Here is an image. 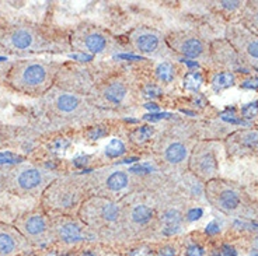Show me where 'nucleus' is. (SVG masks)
<instances>
[{
  "label": "nucleus",
  "mask_w": 258,
  "mask_h": 256,
  "mask_svg": "<svg viewBox=\"0 0 258 256\" xmlns=\"http://www.w3.org/2000/svg\"><path fill=\"white\" fill-rule=\"evenodd\" d=\"M152 171V166L146 165V164H142V165H136L134 168H131V173H138V174H145V173H150Z\"/></svg>",
  "instance_id": "obj_32"
},
{
  "label": "nucleus",
  "mask_w": 258,
  "mask_h": 256,
  "mask_svg": "<svg viewBox=\"0 0 258 256\" xmlns=\"http://www.w3.org/2000/svg\"><path fill=\"white\" fill-rule=\"evenodd\" d=\"M202 214V210L201 209H195V210H191L189 213H188V217H189V220H197V218H200V216Z\"/></svg>",
  "instance_id": "obj_35"
},
{
  "label": "nucleus",
  "mask_w": 258,
  "mask_h": 256,
  "mask_svg": "<svg viewBox=\"0 0 258 256\" xmlns=\"http://www.w3.org/2000/svg\"><path fill=\"white\" fill-rule=\"evenodd\" d=\"M31 250L34 246L14 225L0 223V256H19Z\"/></svg>",
  "instance_id": "obj_7"
},
{
  "label": "nucleus",
  "mask_w": 258,
  "mask_h": 256,
  "mask_svg": "<svg viewBox=\"0 0 258 256\" xmlns=\"http://www.w3.org/2000/svg\"><path fill=\"white\" fill-rule=\"evenodd\" d=\"M108 135V129L103 128V126H96V128H91L89 132H87V137L90 140H98L104 136Z\"/></svg>",
  "instance_id": "obj_26"
},
{
  "label": "nucleus",
  "mask_w": 258,
  "mask_h": 256,
  "mask_svg": "<svg viewBox=\"0 0 258 256\" xmlns=\"http://www.w3.org/2000/svg\"><path fill=\"white\" fill-rule=\"evenodd\" d=\"M240 143L245 147H258V130H247L240 133Z\"/></svg>",
  "instance_id": "obj_24"
},
{
  "label": "nucleus",
  "mask_w": 258,
  "mask_h": 256,
  "mask_svg": "<svg viewBox=\"0 0 258 256\" xmlns=\"http://www.w3.org/2000/svg\"><path fill=\"white\" fill-rule=\"evenodd\" d=\"M241 114L245 116V118H252L258 114V103L247 104L241 108Z\"/></svg>",
  "instance_id": "obj_27"
},
{
  "label": "nucleus",
  "mask_w": 258,
  "mask_h": 256,
  "mask_svg": "<svg viewBox=\"0 0 258 256\" xmlns=\"http://www.w3.org/2000/svg\"><path fill=\"white\" fill-rule=\"evenodd\" d=\"M73 44L78 48H84L86 51L91 52V53H101L105 51L107 48V37L101 34V32L96 31H86V32H78L73 38Z\"/></svg>",
  "instance_id": "obj_13"
},
{
  "label": "nucleus",
  "mask_w": 258,
  "mask_h": 256,
  "mask_svg": "<svg viewBox=\"0 0 258 256\" xmlns=\"http://www.w3.org/2000/svg\"><path fill=\"white\" fill-rule=\"evenodd\" d=\"M168 44L171 48H174L175 51L180 52L181 55L187 56V58H200L204 53V44L202 41L195 37H188L184 34H173L167 38Z\"/></svg>",
  "instance_id": "obj_12"
},
{
  "label": "nucleus",
  "mask_w": 258,
  "mask_h": 256,
  "mask_svg": "<svg viewBox=\"0 0 258 256\" xmlns=\"http://www.w3.org/2000/svg\"><path fill=\"white\" fill-rule=\"evenodd\" d=\"M48 173L39 169L38 166L24 165L16 168L7 180V186L19 195L32 196L45 191L48 188Z\"/></svg>",
  "instance_id": "obj_4"
},
{
  "label": "nucleus",
  "mask_w": 258,
  "mask_h": 256,
  "mask_svg": "<svg viewBox=\"0 0 258 256\" xmlns=\"http://www.w3.org/2000/svg\"><path fill=\"white\" fill-rule=\"evenodd\" d=\"M13 225L32 246H46L53 241L51 218L42 211L24 213L14 220Z\"/></svg>",
  "instance_id": "obj_3"
},
{
  "label": "nucleus",
  "mask_w": 258,
  "mask_h": 256,
  "mask_svg": "<svg viewBox=\"0 0 258 256\" xmlns=\"http://www.w3.org/2000/svg\"><path fill=\"white\" fill-rule=\"evenodd\" d=\"M44 205L55 211L71 210L78 203V191L63 181H55L48 185L42 198Z\"/></svg>",
  "instance_id": "obj_5"
},
{
  "label": "nucleus",
  "mask_w": 258,
  "mask_h": 256,
  "mask_svg": "<svg viewBox=\"0 0 258 256\" xmlns=\"http://www.w3.org/2000/svg\"><path fill=\"white\" fill-rule=\"evenodd\" d=\"M188 150L182 143H171L166 150H164V157L170 164H180L187 158Z\"/></svg>",
  "instance_id": "obj_15"
},
{
  "label": "nucleus",
  "mask_w": 258,
  "mask_h": 256,
  "mask_svg": "<svg viewBox=\"0 0 258 256\" xmlns=\"http://www.w3.org/2000/svg\"><path fill=\"white\" fill-rule=\"evenodd\" d=\"M170 115L167 114H159V115H148L146 118L148 119H152V121H157V119H163V118H168Z\"/></svg>",
  "instance_id": "obj_37"
},
{
  "label": "nucleus",
  "mask_w": 258,
  "mask_h": 256,
  "mask_svg": "<svg viewBox=\"0 0 258 256\" xmlns=\"http://www.w3.org/2000/svg\"><path fill=\"white\" fill-rule=\"evenodd\" d=\"M45 45L38 27L30 23L0 21V46L9 51H37Z\"/></svg>",
  "instance_id": "obj_2"
},
{
  "label": "nucleus",
  "mask_w": 258,
  "mask_h": 256,
  "mask_svg": "<svg viewBox=\"0 0 258 256\" xmlns=\"http://www.w3.org/2000/svg\"><path fill=\"white\" fill-rule=\"evenodd\" d=\"M51 218V231L53 241L62 243V245H76L82 242L86 238L83 225L71 216L58 214L52 216Z\"/></svg>",
  "instance_id": "obj_6"
},
{
  "label": "nucleus",
  "mask_w": 258,
  "mask_h": 256,
  "mask_svg": "<svg viewBox=\"0 0 258 256\" xmlns=\"http://www.w3.org/2000/svg\"><path fill=\"white\" fill-rule=\"evenodd\" d=\"M212 195L211 196V200L216 207H219L222 210L226 211H232L236 210L240 206V196L239 193L234 192L230 188H219V189H215V191H211Z\"/></svg>",
  "instance_id": "obj_14"
},
{
  "label": "nucleus",
  "mask_w": 258,
  "mask_h": 256,
  "mask_svg": "<svg viewBox=\"0 0 258 256\" xmlns=\"http://www.w3.org/2000/svg\"><path fill=\"white\" fill-rule=\"evenodd\" d=\"M104 97L112 104H121L123 101V98L126 97V87L125 84L115 81L111 83L105 91H104Z\"/></svg>",
  "instance_id": "obj_17"
},
{
  "label": "nucleus",
  "mask_w": 258,
  "mask_h": 256,
  "mask_svg": "<svg viewBox=\"0 0 258 256\" xmlns=\"http://www.w3.org/2000/svg\"><path fill=\"white\" fill-rule=\"evenodd\" d=\"M143 94H145V97H148V98H156V97L161 96V89L155 86V84H149V86L145 87Z\"/></svg>",
  "instance_id": "obj_28"
},
{
  "label": "nucleus",
  "mask_w": 258,
  "mask_h": 256,
  "mask_svg": "<svg viewBox=\"0 0 258 256\" xmlns=\"http://www.w3.org/2000/svg\"><path fill=\"white\" fill-rule=\"evenodd\" d=\"M245 52L250 58L258 59V39H251L245 46Z\"/></svg>",
  "instance_id": "obj_29"
},
{
  "label": "nucleus",
  "mask_w": 258,
  "mask_h": 256,
  "mask_svg": "<svg viewBox=\"0 0 258 256\" xmlns=\"http://www.w3.org/2000/svg\"><path fill=\"white\" fill-rule=\"evenodd\" d=\"M45 103L58 115H72L82 105V101L76 94L64 91H49L45 96Z\"/></svg>",
  "instance_id": "obj_10"
},
{
  "label": "nucleus",
  "mask_w": 258,
  "mask_h": 256,
  "mask_svg": "<svg viewBox=\"0 0 258 256\" xmlns=\"http://www.w3.org/2000/svg\"><path fill=\"white\" fill-rule=\"evenodd\" d=\"M121 217L119 206L111 200H101L93 207H86V211L82 210V218L87 224L96 225V223L103 224H114Z\"/></svg>",
  "instance_id": "obj_8"
},
{
  "label": "nucleus",
  "mask_w": 258,
  "mask_h": 256,
  "mask_svg": "<svg viewBox=\"0 0 258 256\" xmlns=\"http://www.w3.org/2000/svg\"><path fill=\"white\" fill-rule=\"evenodd\" d=\"M233 83H234L233 73H230V71H223V73H219V74H216V76L213 77L212 87L215 91H220L233 86Z\"/></svg>",
  "instance_id": "obj_21"
},
{
  "label": "nucleus",
  "mask_w": 258,
  "mask_h": 256,
  "mask_svg": "<svg viewBox=\"0 0 258 256\" xmlns=\"http://www.w3.org/2000/svg\"><path fill=\"white\" fill-rule=\"evenodd\" d=\"M177 252H175L174 246H164L159 250V255L157 256H175Z\"/></svg>",
  "instance_id": "obj_31"
},
{
  "label": "nucleus",
  "mask_w": 258,
  "mask_h": 256,
  "mask_svg": "<svg viewBox=\"0 0 258 256\" xmlns=\"http://www.w3.org/2000/svg\"><path fill=\"white\" fill-rule=\"evenodd\" d=\"M155 133V129L153 126H150V125H145V126H141V128H136L134 129L131 133H129V137H131V140L135 141L138 144H141V143H145L146 140H149L152 136Z\"/></svg>",
  "instance_id": "obj_20"
},
{
  "label": "nucleus",
  "mask_w": 258,
  "mask_h": 256,
  "mask_svg": "<svg viewBox=\"0 0 258 256\" xmlns=\"http://www.w3.org/2000/svg\"><path fill=\"white\" fill-rule=\"evenodd\" d=\"M131 41L134 46L142 53H155L160 48L161 37L155 30H150L146 27L136 28L131 34Z\"/></svg>",
  "instance_id": "obj_11"
},
{
  "label": "nucleus",
  "mask_w": 258,
  "mask_h": 256,
  "mask_svg": "<svg viewBox=\"0 0 258 256\" xmlns=\"http://www.w3.org/2000/svg\"><path fill=\"white\" fill-rule=\"evenodd\" d=\"M240 5H241L240 2H220V6L223 7V9H227V10H234Z\"/></svg>",
  "instance_id": "obj_33"
},
{
  "label": "nucleus",
  "mask_w": 258,
  "mask_h": 256,
  "mask_svg": "<svg viewBox=\"0 0 258 256\" xmlns=\"http://www.w3.org/2000/svg\"><path fill=\"white\" fill-rule=\"evenodd\" d=\"M125 151H126V147H125L123 141L119 139H112L105 147V155L110 158H118V157L123 155Z\"/></svg>",
  "instance_id": "obj_22"
},
{
  "label": "nucleus",
  "mask_w": 258,
  "mask_h": 256,
  "mask_svg": "<svg viewBox=\"0 0 258 256\" xmlns=\"http://www.w3.org/2000/svg\"><path fill=\"white\" fill-rule=\"evenodd\" d=\"M59 66L42 60H20L7 74V83L14 90L28 96H42L51 90Z\"/></svg>",
  "instance_id": "obj_1"
},
{
  "label": "nucleus",
  "mask_w": 258,
  "mask_h": 256,
  "mask_svg": "<svg viewBox=\"0 0 258 256\" xmlns=\"http://www.w3.org/2000/svg\"><path fill=\"white\" fill-rule=\"evenodd\" d=\"M128 175L123 173V171H116V173H112L107 178V188L112 191V192H119L125 189L128 186Z\"/></svg>",
  "instance_id": "obj_19"
},
{
  "label": "nucleus",
  "mask_w": 258,
  "mask_h": 256,
  "mask_svg": "<svg viewBox=\"0 0 258 256\" xmlns=\"http://www.w3.org/2000/svg\"><path fill=\"white\" fill-rule=\"evenodd\" d=\"M185 255L187 256H204L205 255V250L201 245H197V243H192L189 245L187 249H185Z\"/></svg>",
  "instance_id": "obj_30"
},
{
  "label": "nucleus",
  "mask_w": 258,
  "mask_h": 256,
  "mask_svg": "<svg viewBox=\"0 0 258 256\" xmlns=\"http://www.w3.org/2000/svg\"><path fill=\"white\" fill-rule=\"evenodd\" d=\"M254 23H255V26L258 27V13L254 16Z\"/></svg>",
  "instance_id": "obj_38"
},
{
  "label": "nucleus",
  "mask_w": 258,
  "mask_h": 256,
  "mask_svg": "<svg viewBox=\"0 0 258 256\" xmlns=\"http://www.w3.org/2000/svg\"><path fill=\"white\" fill-rule=\"evenodd\" d=\"M152 218H153V210L149 206H135L131 211V220L138 225L148 224V223L152 221Z\"/></svg>",
  "instance_id": "obj_18"
},
{
  "label": "nucleus",
  "mask_w": 258,
  "mask_h": 256,
  "mask_svg": "<svg viewBox=\"0 0 258 256\" xmlns=\"http://www.w3.org/2000/svg\"><path fill=\"white\" fill-rule=\"evenodd\" d=\"M161 221L164 224V232L166 234H174L177 231H180L182 216L178 210H168L163 214Z\"/></svg>",
  "instance_id": "obj_16"
},
{
  "label": "nucleus",
  "mask_w": 258,
  "mask_h": 256,
  "mask_svg": "<svg viewBox=\"0 0 258 256\" xmlns=\"http://www.w3.org/2000/svg\"><path fill=\"white\" fill-rule=\"evenodd\" d=\"M189 168L195 175L204 180H209L215 177V174L218 173V161L213 150L204 146L195 147L189 158Z\"/></svg>",
  "instance_id": "obj_9"
},
{
  "label": "nucleus",
  "mask_w": 258,
  "mask_h": 256,
  "mask_svg": "<svg viewBox=\"0 0 258 256\" xmlns=\"http://www.w3.org/2000/svg\"><path fill=\"white\" fill-rule=\"evenodd\" d=\"M201 81H202V78L198 73H188L184 78V87L188 90H198Z\"/></svg>",
  "instance_id": "obj_25"
},
{
  "label": "nucleus",
  "mask_w": 258,
  "mask_h": 256,
  "mask_svg": "<svg viewBox=\"0 0 258 256\" xmlns=\"http://www.w3.org/2000/svg\"><path fill=\"white\" fill-rule=\"evenodd\" d=\"M243 87H245V89H258V78L252 77L250 80H245L243 83Z\"/></svg>",
  "instance_id": "obj_34"
},
{
  "label": "nucleus",
  "mask_w": 258,
  "mask_h": 256,
  "mask_svg": "<svg viewBox=\"0 0 258 256\" xmlns=\"http://www.w3.org/2000/svg\"><path fill=\"white\" fill-rule=\"evenodd\" d=\"M218 231H219V225L216 224V223H211V224L207 227L208 234H215V232H218Z\"/></svg>",
  "instance_id": "obj_36"
},
{
  "label": "nucleus",
  "mask_w": 258,
  "mask_h": 256,
  "mask_svg": "<svg viewBox=\"0 0 258 256\" xmlns=\"http://www.w3.org/2000/svg\"><path fill=\"white\" fill-rule=\"evenodd\" d=\"M174 66L171 63H168V62H163L156 69L157 77L160 78L161 81H164V83H170L174 78Z\"/></svg>",
  "instance_id": "obj_23"
}]
</instances>
